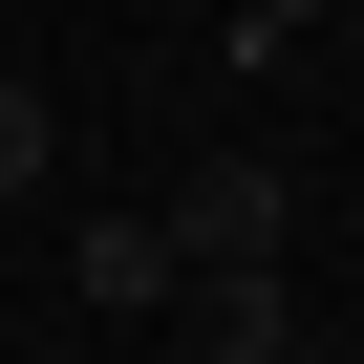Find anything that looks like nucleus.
Here are the masks:
<instances>
[{
    "label": "nucleus",
    "instance_id": "nucleus-3",
    "mask_svg": "<svg viewBox=\"0 0 364 364\" xmlns=\"http://www.w3.org/2000/svg\"><path fill=\"white\" fill-rule=\"evenodd\" d=\"M65 279H86L107 321H150V300H171V215H86V236H65Z\"/></svg>",
    "mask_w": 364,
    "mask_h": 364
},
{
    "label": "nucleus",
    "instance_id": "nucleus-5",
    "mask_svg": "<svg viewBox=\"0 0 364 364\" xmlns=\"http://www.w3.org/2000/svg\"><path fill=\"white\" fill-rule=\"evenodd\" d=\"M300 22H321V0H257V43H300Z\"/></svg>",
    "mask_w": 364,
    "mask_h": 364
},
{
    "label": "nucleus",
    "instance_id": "nucleus-6",
    "mask_svg": "<svg viewBox=\"0 0 364 364\" xmlns=\"http://www.w3.org/2000/svg\"><path fill=\"white\" fill-rule=\"evenodd\" d=\"M279 364H343V343H279Z\"/></svg>",
    "mask_w": 364,
    "mask_h": 364
},
{
    "label": "nucleus",
    "instance_id": "nucleus-4",
    "mask_svg": "<svg viewBox=\"0 0 364 364\" xmlns=\"http://www.w3.org/2000/svg\"><path fill=\"white\" fill-rule=\"evenodd\" d=\"M43 150H65V107H43L22 65H0V193H43Z\"/></svg>",
    "mask_w": 364,
    "mask_h": 364
},
{
    "label": "nucleus",
    "instance_id": "nucleus-2",
    "mask_svg": "<svg viewBox=\"0 0 364 364\" xmlns=\"http://www.w3.org/2000/svg\"><path fill=\"white\" fill-rule=\"evenodd\" d=\"M171 300H193V343H215V364H279V343H300V300H279V257H193Z\"/></svg>",
    "mask_w": 364,
    "mask_h": 364
},
{
    "label": "nucleus",
    "instance_id": "nucleus-1",
    "mask_svg": "<svg viewBox=\"0 0 364 364\" xmlns=\"http://www.w3.org/2000/svg\"><path fill=\"white\" fill-rule=\"evenodd\" d=\"M279 236H300V193H279L257 150H215L193 193H171V279H193V257H279Z\"/></svg>",
    "mask_w": 364,
    "mask_h": 364
}]
</instances>
